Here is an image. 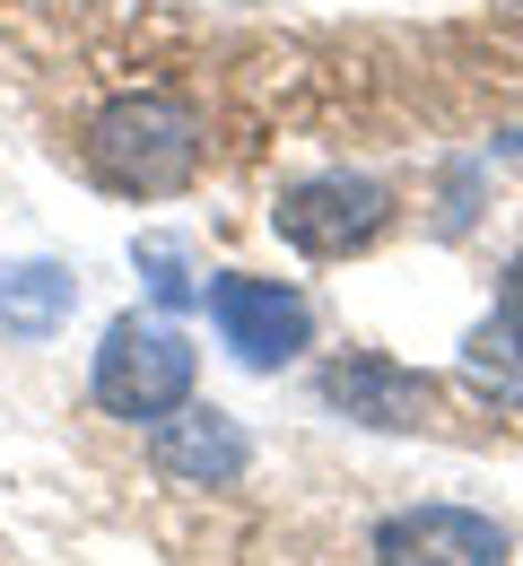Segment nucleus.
<instances>
[{
  "mask_svg": "<svg viewBox=\"0 0 523 566\" xmlns=\"http://www.w3.org/2000/svg\"><path fill=\"white\" fill-rule=\"evenodd\" d=\"M79 305V271L71 262H0V340H53Z\"/></svg>",
  "mask_w": 523,
  "mask_h": 566,
  "instance_id": "1a4fd4ad",
  "label": "nucleus"
},
{
  "mask_svg": "<svg viewBox=\"0 0 523 566\" xmlns=\"http://www.w3.org/2000/svg\"><path fill=\"white\" fill-rule=\"evenodd\" d=\"M140 280H149L157 305H192V296H201V287L184 280V253H175L166 235H149V244H140Z\"/></svg>",
  "mask_w": 523,
  "mask_h": 566,
  "instance_id": "9d476101",
  "label": "nucleus"
},
{
  "mask_svg": "<svg viewBox=\"0 0 523 566\" xmlns=\"http://www.w3.org/2000/svg\"><path fill=\"white\" fill-rule=\"evenodd\" d=\"M271 227L305 262H349L393 227V184H375V175H305V184H289L271 201Z\"/></svg>",
  "mask_w": 523,
  "mask_h": 566,
  "instance_id": "7ed1b4c3",
  "label": "nucleus"
},
{
  "mask_svg": "<svg viewBox=\"0 0 523 566\" xmlns=\"http://www.w3.org/2000/svg\"><path fill=\"white\" fill-rule=\"evenodd\" d=\"M462 384L480 401H498V410H523V244H515V262H506V280H498L489 323L462 349Z\"/></svg>",
  "mask_w": 523,
  "mask_h": 566,
  "instance_id": "6e6552de",
  "label": "nucleus"
},
{
  "mask_svg": "<svg viewBox=\"0 0 523 566\" xmlns=\"http://www.w3.org/2000/svg\"><path fill=\"white\" fill-rule=\"evenodd\" d=\"M201 305H210V332H219L227 349L244 357L253 375H271V366H289L305 357L314 340V305H305L289 280H253V271H219V280L201 287Z\"/></svg>",
  "mask_w": 523,
  "mask_h": 566,
  "instance_id": "20e7f679",
  "label": "nucleus"
},
{
  "mask_svg": "<svg viewBox=\"0 0 523 566\" xmlns=\"http://www.w3.org/2000/svg\"><path fill=\"white\" fill-rule=\"evenodd\" d=\"M87 175L105 184V192H123V201H166V192H184L192 175H201V157H210V132H201V105L192 96H175V87H132V96H105L96 114H87Z\"/></svg>",
  "mask_w": 523,
  "mask_h": 566,
  "instance_id": "f257e3e1",
  "label": "nucleus"
},
{
  "mask_svg": "<svg viewBox=\"0 0 523 566\" xmlns=\"http://www.w3.org/2000/svg\"><path fill=\"white\" fill-rule=\"evenodd\" d=\"M149 453L175 489H236L253 471V436L227 419V410H192V401L149 427Z\"/></svg>",
  "mask_w": 523,
  "mask_h": 566,
  "instance_id": "0eeeda50",
  "label": "nucleus"
},
{
  "mask_svg": "<svg viewBox=\"0 0 523 566\" xmlns=\"http://www.w3.org/2000/svg\"><path fill=\"white\" fill-rule=\"evenodd\" d=\"M201 384V349L166 323V314H114L105 340H96V366H87V392L96 410L123 427H157L175 419Z\"/></svg>",
  "mask_w": 523,
  "mask_h": 566,
  "instance_id": "f03ea898",
  "label": "nucleus"
},
{
  "mask_svg": "<svg viewBox=\"0 0 523 566\" xmlns=\"http://www.w3.org/2000/svg\"><path fill=\"white\" fill-rule=\"evenodd\" d=\"M375 566H506L515 541L480 505H401L375 523Z\"/></svg>",
  "mask_w": 523,
  "mask_h": 566,
  "instance_id": "39448f33",
  "label": "nucleus"
},
{
  "mask_svg": "<svg viewBox=\"0 0 523 566\" xmlns=\"http://www.w3.org/2000/svg\"><path fill=\"white\" fill-rule=\"evenodd\" d=\"M323 410H341V419H358V427H384V436H410V427H428V410H437V384L419 366L384 357V349H349V357L323 366Z\"/></svg>",
  "mask_w": 523,
  "mask_h": 566,
  "instance_id": "423d86ee",
  "label": "nucleus"
},
{
  "mask_svg": "<svg viewBox=\"0 0 523 566\" xmlns=\"http://www.w3.org/2000/svg\"><path fill=\"white\" fill-rule=\"evenodd\" d=\"M515 9H523V0H515Z\"/></svg>",
  "mask_w": 523,
  "mask_h": 566,
  "instance_id": "9b49d317",
  "label": "nucleus"
}]
</instances>
